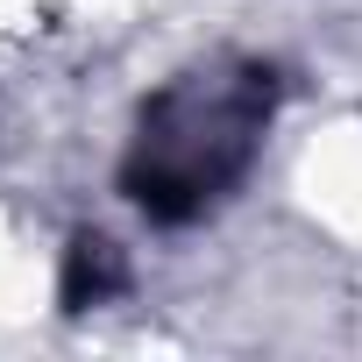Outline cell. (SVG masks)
<instances>
[{
  "mask_svg": "<svg viewBox=\"0 0 362 362\" xmlns=\"http://www.w3.org/2000/svg\"><path fill=\"white\" fill-rule=\"evenodd\" d=\"M263 128H270V71L199 64L185 78H170L142 107L121 185L149 221L185 228V221L214 214L249 177V163L263 149Z\"/></svg>",
  "mask_w": 362,
  "mask_h": 362,
  "instance_id": "6da1fadb",
  "label": "cell"
}]
</instances>
